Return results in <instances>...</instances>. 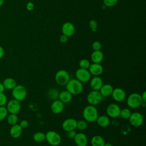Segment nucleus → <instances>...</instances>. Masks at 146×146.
<instances>
[{"label":"nucleus","mask_w":146,"mask_h":146,"mask_svg":"<svg viewBox=\"0 0 146 146\" xmlns=\"http://www.w3.org/2000/svg\"><path fill=\"white\" fill-rule=\"evenodd\" d=\"M88 71L93 76H99L103 72V67L100 63H92L90 64Z\"/></svg>","instance_id":"nucleus-17"},{"label":"nucleus","mask_w":146,"mask_h":146,"mask_svg":"<svg viewBox=\"0 0 146 146\" xmlns=\"http://www.w3.org/2000/svg\"><path fill=\"white\" fill-rule=\"evenodd\" d=\"M45 140L50 145L58 146L62 141V137L57 132L50 130L45 133Z\"/></svg>","instance_id":"nucleus-4"},{"label":"nucleus","mask_w":146,"mask_h":146,"mask_svg":"<svg viewBox=\"0 0 146 146\" xmlns=\"http://www.w3.org/2000/svg\"><path fill=\"white\" fill-rule=\"evenodd\" d=\"M6 108L9 113L17 114L20 112L21 109V102L14 99H11L7 103Z\"/></svg>","instance_id":"nucleus-11"},{"label":"nucleus","mask_w":146,"mask_h":146,"mask_svg":"<svg viewBox=\"0 0 146 146\" xmlns=\"http://www.w3.org/2000/svg\"><path fill=\"white\" fill-rule=\"evenodd\" d=\"M104 146H113L112 144L110 143H105Z\"/></svg>","instance_id":"nucleus-46"},{"label":"nucleus","mask_w":146,"mask_h":146,"mask_svg":"<svg viewBox=\"0 0 146 146\" xmlns=\"http://www.w3.org/2000/svg\"><path fill=\"white\" fill-rule=\"evenodd\" d=\"M104 58V55L100 50L94 51L91 55V60L92 63H100Z\"/></svg>","instance_id":"nucleus-23"},{"label":"nucleus","mask_w":146,"mask_h":146,"mask_svg":"<svg viewBox=\"0 0 146 146\" xmlns=\"http://www.w3.org/2000/svg\"><path fill=\"white\" fill-rule=\"evenodd\" d=\"M72 96L73 95L67 90H64L59 92L58 99L60 100L64 104L68 103L71 101L72 99Z\"/></svg>","instance_id":"nucleus-21"},{"label":"nucleus","mask_w":146,"mask_h":146,"mask_svg":"<svg viewBox=\"0 0 146 146\" xmlns=\"http://www.w3.org/2000/svg\"><path fill=\"white\" fill-rule=\"evenodd\" d=\"M82 115L84 120L87 122L94 123L96 122V119L99 116L98 110L95 106L89 104L84 108L82 112Z\"/></svg>","instance_id":"nucleus-1"},{"label":"nucleus","mask_w":146,"mask_h":146,"mask_svg":"<svg viewBox=\"0 0 146 146\" xmlns=\"http://www.w3.org/2000/svg\"><path fill=\"white\" fill-rule=\"evenodd\" d=\"M96 122L97 123L99 127H103V128L108 127L111 123L110 117L107 115H103L99 116L96 119Z\"/></svg>","instance_id":"nucleus-22"},{"label":"nucleus","mask_w":146,"mask_h":146,"mask_svg":"<svg viewBox=\"0 0 146 146\" xmlns=\"http://www.w3.org/2000/svg\"><path fill=\"white\" fill-rule=\"evenodd\" d=\"M113 87L111 84H103L101 88L99 90L100 93L103 97H109L111 96Z\"/></svg>","instance_id":"nucleus-20"},{"label":"nucleus","mask_w":146,"mask_h":146,"mask_svg":"<svg viewBox=\"0 0 146 146\" xmlns=\"http://www.w3.org/2000/svg\"><path fill=\"white\" fill-rule=\"evenodd\" d=\"M7 123L11 125L16 124L18 121V117L17 114L10 113V115L7 116Z\"/></svg>","instance_id":"nucleus-29"},{"label":"nucleus","mask_w":146,"mask_h":146,"mask_svg":"<svg viewBox=\"0 0 146 146\" xmlns=\"http://www.w3.org/2000/svg\"><path fill=\"white\" fill-rule=\"evenodd\" d=\"M92 48L94 50V51L100 50L102 48V44L99 41H95L93 42L92 44Z\"/></svg>","instance_id":"nucleus-36"},{"label":"nucleus","mask_w":146,"mask_h":146,"mask_svg":"<svg viewBox=\"0 0 146 146\" xmlns=\"http://www.w3.org/2000/svg\"><path fill=\"white\" fill-rule=\"evenodd\" d=\"M88 127L87 122L84 120H79L77 121L76 124V128L78 129L79 131H83L87 129Z\"/></svg>","instance_id":"nucleus-30"},{"label":"nucleus","mask_w":146,"mask_h":146,"mask_svg":"<svg viewBox=\"0 0 146 146\" xmlns=\"http://www.w3.org/2000/svg\"><path fill=\"white\" fill-rule=\"evenodd\" d=\"M130 124L134 127H139L141 126L144 122V117L143 115L139 112H132L128 119Z\"/></svg>","instance_id":"nucleus-9"},{"label":"nucleus","mask_w":146,"mask_h":146,"mask_svg":"<svg viewBox=\"0 0 146 146\" xmlns=\"http://www.w3.org/2000/svg\"><path fill=\"white\" fill-rule=\"evenodd\" d=\"M22 129H23L18 124L13 125L10 129V135L14 139L18 138L22 135Z\"/></svg>","instance_id":"nucleus-19"},{"label":"nucleus","mask_w":146,"mask_h":146,"mask_svg":"<svg viewBox=\"0 0 146 146\" xmlns=\"http://www.w3.org/2000/svg\"><path fill=\"white\" fill-rule=\"evenodd\" d=\"M112 99L116 102H122L126 99L127 95L125 91L120 87L113 88L111 94Z\"/></svg>","instance_id":"nucleus-12"},{"label":"nucleus","mask_w":146,"mask_h":146,"mask_svg":"<svg viewBox=\"0 0 146 146\" xmlns=\"http://www.w3.org/2000/svg\"><path fill=\"white\" fill-rule=\"evenodd\" d=\"M103 98L99 91L92 90L87 96V101L90 105L96 106L102 102Z\"/></svg>","instance_id":"nucleus-7"},{"label":"nucleus","mask_w":146,"mask_h":146,"mask_svg":"<svg viewBox=\"0 0 146 146\" xmlns=\"http://www.w3.org/2000/svg\"><path fill=\"white\" fill-rule=\"evenodd\" d=\"M132 113L131 111L128 108H124L123 109H121L120 112V116L125 120H127L129 118L131 115Z\"/></svg>","instance_id":"nucleus-28"},{"label":"nucleus","mask_w":146,"mask_h":146,"mask_svg":"<svg viewBox=\"0 0 146 146\" xmlns=\"http://www.w3.org/2000/svg\"><path fill=\"white\" fill-rule=\"evenodd\" d=\"M121 111L120 107L116 103L110 104L106 109L107 116L109 117L116 119L120 116V112Z\"/></svg>","instance_id":"nucleus-10"},{"label":"nucleus","mask_w":146,"mask_h":146,"mask_svg":"<svg viewBox=\"0 0 146 146\" xmlns=\"http://www.w3.org/2000/svg\"><path fill=\"white\" fill-rule=\"evenodd\" d=\"M34 4L31 1L28 2L26 4V9L28 11H32L34 10Z\"/></svg>","instance_id":"nucleus-40"},{"label":"nucleus","mask_w":146,"mask_h":146,"mask_svg":"<svg viewBox=\"0 0 146 146\" xmlns=\"http://www.w3.org/2000/svg\"><path fill=\"white\" fill-rule=\"evenodd\" d=\"M130 129H131V128L128 125H124L121 127V132L123 135H127L129 133V132L130 131Z\"/></svg>","instance_id":"nucleus-37"},{"label":"nucleus","mask_w":146,"mask_h":146,"mask_svg":"<svg viewBox=\"0 0 146 146\" xmlns=\"http://www.w3.org/2000/svg\"><path fill=\"white\" fill-rule=\"evenodd\" d=\"M67 132V137L70 138V139H74L76 132L75 130H72V131H68V132Z\"/></svg>","instance_id":"nucleus-39"},{"label":"nucleus","mask_w":146,"mask_h":146,"mask_svg":"<svg viewBox=\"0 0 146 146\" xmlns=\"http://www.w3.org/2000/svg\"><path fill=\"white\" fill-rule=\"evenodd\" d=\"M105 143L104 139L100 135H95L91 139L92 146H104Z\"/></svg>","instance_id":"nucleus-24"},{"label":"nucleus","mask_w":146,"mask_h":146,"mask_svg":"<svg viewBox=\"0 0 146 146\" xmlns=\"http://www.w3.org/2000/svg\"><path fill=\"white\" fill-rule=\"evenodd\" d=\"M75 75L76 79L82 83L90 82L92 76L88 70L81 68H79L76 70Z\"/></svg>","instance_id":"nucleus-8"},{"label":"nucleus","mask_w":146,"mask_h":146,"mask_svg":"<svg viewBox=\"0 0 146 146\" xmlns=\"http://www.w3.org/2000/svg\"><path fill=\"white\" fill-rule=\"evenodd\" d=\"M70 79V74L65 70H59L55 75V80L60 86H66Z\"/></svg>","instance_id":"nucleus-6"},{"label":"nucleus","mask_w":146,"mask_h":146,"mask_svg":"<svg viewBox=\"0 0 146 146\" xmlns=\"http://www.w3.org/2000/svg\"><path fill=\"white\" fill-rule=\"evenodd\" d=\"M33 139L36 143H41L45 140V133L43 132H36L33 135Z\"/></svg>","instance_id":"nucleus-27"},{"label":"nucleus","mask_w":146,"mask_h":146,"mask_svg":"<svg viewBox=\"0 0 146 146\" xmlns=\"http://www.w3.org/2000/svg\"><path fill=\"white\" fill-rule=\"evenodd\" d=\"M2 83L5 86V89L8 90H12L17 85L15 80L12 78H7L5 79Z\"/></svg>","instance_id":"nucleus-25"},{"label":"nucleus","mask_w":146,"mask_h":146,"mask_svg":"<svg viewBox=\"0 0 146 146\" xmlns=\"http://www.w3.org/2000/svg\"><path fill=\"white\" fill-rule=\"evenodd\" d=\"M11 94L14 99L21 102L26 98L27 91L26 87L23 85L17 84L12 90Z\"/></svg>","instance_id":"nucleus-5"},{"label":"nucleus","mask_w":146,"mask_h":146,"mask_svg":"<svg viewBox=\"0 0 146 146\" xmlns=\"http://www.w3.org/2000/svg\"><path fill=\"white\" fill-rule=\"evenodd\" d=\"M77 120L74 118H68L64 120L62 124V129L68 132L72 130H75L76 128Z\"/></svg>","instance_id":"nucleus-13"},{"label":"nucleus","mask_w":146,"mask_h":146,"mask_svg":"<svg viewBox=\"0 0 146 146\" xmlns=\"http://www.w3.org/2000/svg\"><path fill=\"white\" fill-rule=\"evenodd\" d=\"M118 0H103V5L106 7H112L116 5Z\"/></svg>","instance_id":"nucleus-33"},{"label":"nucleus","mask_w":146,"mask_h":146,"mask_svg":"<svg viewBox=\"0 0 146 146\" xmlns=\"http://www.w3.org/2000/svg\"><path fill=\"white\" fill-rule=\"evenodd\" d=\"M141 106L142 107H143V108H144V107H145V106H146V102H142V103H141Z\"/></svg>","instance_id":"nucleus-45"},{"label":"nucleus","mask_w":146,"mask_h":146,"mask_svg":"<svg viewBox=\"0 0 146 146\" xmlns=\"http://www.w3.org/2000/svg\"><path fill=\"white\" fill-rule=\"evenodd\" d=\"M90 27L91 29V30L93 31V32H96L97 30V28H98V24H97V22L94 20V19H92L90 21Z\"/></svg>","instance_id":"nucleus-35"},{"label":"nucleus","mask_w":146,"mask_h":146,"mask_svg":"<svg viewBox=\"0 0 146 146\" xmlns=\"http://www.w3.org/2000/svg\"><path fill=\"white\" fill-rule=\"evenodd\" d=\"M59 40L61 43H66L68 40V36H67L66 35H65L64 34H62L59 37Z\"/></svg>","instance_id":"nucleus-41"},{"label":"nucleus","mask_w":146,"mask_h":146,"mask_svg":"<svg viewBox=\"0 0 146 146\" xmlns=\"http://www.w3.org/2000/svg\"><path fill=\"white\" fill-rule=\"evenodd\" d=\"M4 3V0H0V7L2 6Z\"/></svg>","instance_id":"nucleus-47"},{"label":"nucleus","mask_w":146,"mask_h":146,"mask_svg":"<svg viewBox=\"0 0 146 146\" xmlns=\"http://www.w3.org/2000/svg\"><path fill=\"white\" fill-rule=\"evenodd\" d=\"M127 105L130 108L135 109L141 106L143 100L141 98V94L136 92H133L129 95L126 98Z\"/></svg>","instance_id":"nucleus-3"},{"label":"nucleus","mask_w":146,"mask_h":146,"mask_svg":"<svg viewBox=\"0 0 146 146\" xmlns=\"http://www.w3.org/2000/svg\"><path fill=\"white\" fill-rule=\"evenodd\" d=\"M74 142L76 146H87L88 139L87 136L83 132L76 133L74 138Z\"/></svg>","instance_id":"nucleus-14"},{"label":"nucleus","mask_w":146,"mask_h":146,"mask_svg":"<svg viewBox=\"0 0 146 146\" xmlns=\"http://www.w3.org/2000/svg\"><path fill=\"white\" fill-rule=\"evenodd\" d=\"M8 113L6 107L0 106V121L3 120L7 116Z\"/></svg>","instance_id":"nucleus-32"},{"label":"nucleus","mask_w":146,"mask_h":146,"mask_svg":"<svg viewBox=\"0 0 146 146\" xmlns=\"http://www.w3.org/2000/svg\"><path fill=\"white\" fill-rule=\"evenodd\" d=\"M5 90V86H3L2 83H0V93H3L4 92Z\"/></svg>","instance_id":"nucleus-44"},{"label":"nucleus","mask_w":146,"mask_h":146,"mask_svg":"<svg viewBox=\"0 0 146 146\" xmlns=\"http://www.w3.org/2000/svg\"><path fill=\"white\" fill-rule=\"evenodd\" d=\"M62 31L63 34L67 36H71L75 33V27L72 23L68 22H66L62 25Z\"/></svg>","instance_id":"nucleus-18"},{"label":"nucleus","mask_w":146,"mask_h":146,"mask_svg":"<svg viewBox=\"0 0 146 146\" xmlns=\"http://www.w3.org/2000/svg\"><path fill=\"white\" fill-rule=\"evenodd\" d=\"M59 94V92L58 91V90L54 88H50L47 92V96L48 98H50L52 100L58 99Z\"/></svg>","instance_id":"nucleus-26"},{"label":"nucleus","mask_w":146,"mask_h":146,"mask_svg":"<svg viewBox=\"0 0 146 146\" xmlns=\"http://www.w3.org/2000/svg\"><path fill=\"white\" fill-rule=\"evenodd\" d=\"M91 63L90 61L87 59H82L79 61V67L83 69H88Z\"/></svg>","instance_id":"nucleus-31"},{"label":"nucleus","mask_w":146,"mask_h":146,"mask_svg":"<svg viewBox=\"0 0 146 146\" xmlns=\"http://www.w3.org/2000/svg\"><path fill=\"white\" fill-rule=\"evenodd\" d=\"M19 125L21 126V127L22 129H24V128H27L29 126V122H28V121L27 120L23 119V120H22L20 121Z\"/></svg>","instance_id":"nucleus-38"},{"label":"nucleus","mask_w":146,"mask_h":146,"mask_svg":"<svg viewBox=\"0 0 146 146\" xmlns=\"http://www.w3.org/2000/svg\"><path fill=\"white\" fill-rule=\"evenodd\" d=\"M103 84V80L99 76H94L90 80V86L92 90L99 91Z\"/></svg>","instance_id":"nucleus-16"},{"label":"nucleus","mask_w":146,"mask_h":146,"mask_svg":"<svg viewBox=\"0 0 146 146\" xmlns=\"http://www.w3.org/2000/svg\"><path fill=\"white\" fill-rule=\"evenodd\" d=\"M141 98L143 102H146V91H144L141 95Z\"/></svg>","instance_id":"nucleus-42"},{"label":"nucleus","mask_w":146,"mask_h":146,"mask_svg":"<svg viewBox=\"0 0 146 146\" xmlns=\"http://www.w3.org/2000/svg\"><path fill=\"white\" fill-rule=\"evenodd\" d=\"M50 109L53 113L56 115L62 113L64 110V103L59 99L53 100L51 104Z\"/></svg>","instance_id":"nucleus-15"},{"label":"nucleus","mask_w":146,"mask_h":146,"mask_svg":"<svg viewBox=\"0 0 146 146\" xmlns=\"http://www.w3.org/2000/svg\"><path fill=\"white\" fill-rule=\"evenodd\" d=\"M66 90L72 95H77L81 94L83 90V83L76 78L70 79L66 85Z\"/></svg>","instance_id":"nucleus-2"},{"label":"nucleus","mask_w":146,"mask_h":146,"mask_svg":"<svg viewBox=\"0 0 146 146\" xmlns=\"http://www.w3.org/2000/svg\"><path fill=\"white\" fill-rule=\"evenodd\" d=\"M7 103V98L6 95L3 92L0 93V106H5Z\"/></svg>","instance_id":"nucleus-34"},{"label":"nucleus","mask_w":146,"mask_h":146,"mask_svg":"<svg viewBox=\"0 0 146 146\" xmlns=\"http://www.w3.org/2000/svg\"><path fill=\"white\" fill-rule=\"evenodd\" d=\"M4 54H5L4 48L1 46H0V59L3 58Z\"/></svg>","instance_id":"nucleus-43"}]
</instances>
